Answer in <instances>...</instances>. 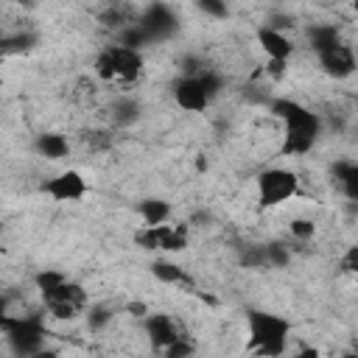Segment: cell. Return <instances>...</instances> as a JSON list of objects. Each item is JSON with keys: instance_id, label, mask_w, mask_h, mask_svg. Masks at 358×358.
I'll list each match as a JSON object with an SVG mask.
<instances>
[{"instance_id": "6da1fadb", "label": "cell", "mask_w": 358, "mask_h": 358, "mask_svg": "<svg viewBox=\"0 0 358 358\" xmlns=\"http://www.w3.org/2000/svg\"><path fill=\"white\" fill-rule=\"evenodd\" d=\"M268 112L280 120V154L282 157H305L313 151L319 134H322V117L302 106L294 98H274L268 103Z\"/></svg>"}, {"instance_id": "7a4b0ae2", "label": "cell", "mask_w": 358, "mask_h": 358, "mask_svg": "<svg viewBox=\"0 0 358 358\" xmlns=\"http://www.w3.org/2000/svg\"><path fill=\"white\" fill-rule=\"evenodd\" d=\"M34 282H36V291L42 296L45 313L50 319L70 322V319H76L87 310V291L76 280H70L64 271L45 268L34 277Z\"/></svg>"}, {"instance_id": "3957f363", "label": "cell", "mask_w": 358, "mask_h": 358, "mask_svg": "<svg viewBox=\"0 0 358 358\" xmlns=\"http://www.w3.org/2000/svg\"><path fill=\"white\" fill-rule=\"evenodd\" d=\"M143 50L137 48H126L120 42H112V45H103L92 62L95 67V76L112 87H120V90H129L131 84H137V78L143 76Z\"/></svg>"}, {"instance_id": "277c9868", "label": "cell", "mask_w": 358, "mask_h": 358, "mask_svg": "<svg viewBox=\"0 0 358 358\" xmlns=\"http://www.w3.org/2000/svg\"><path fill=\"white\" fill-rule=\"evenodd\" d=\"M246 330H249V350L257 355H285L288 338H291V322L271 310H249L246 313Z\"/></svg>"}, {"instance_id": "5b68a950", "label": "cell", "mask_w": 358, "mask_h": 358, "mask_svg": "<svg viewBox=\"0 0 358 358\" xmlns=\"http://www.w3.org/2000/svg\"><path fill=\"white\" fill-rule=\"evenodd\" d=\"M0 333L6 336L11 352H17V355H39L50 336L42 313H11V310H8Z\"/></svg>"}, {"instance_id": "8992f818", "label": "cell", "mask_w": 358, "mask_h": 358, "mask_svg": "<svg viewBox=\"0 0 358 358\" xmlns=\"http://www.w3.org/2000/svg\"><path fill=\"white\" fill-rule=\"evenodd\" d=\"M218 92H221V76L204 67L199 73H182L173 81V101L185 112H204Z\"/></svg>"}, {"instance_id": "52a82bcc", "label": "cell", "mask_w": 358, "mask_h": 358, "mask_svg": "<svg viewBox=\"0 0 358 358\" xmlns=\"http://www.w3.org/2000/svg\"><path fill=\"white\" fill-rule=\"evenodd\" d=\"M187 241H190V232H187V224H143L137 232H134V243L145 252H165V255H176V252H185L187 249Z\"/></svg>"}, {"instance_id": "ba28073f", "label": "cell", "mask_w": 358, "mask_h": 358, "mask_svg": "<svg viewBox=\"0 0 358 358\" xmlns=\"http://www.w3.org/2000/svg\"><path fill=\"white\" fill-rule=\"evenodd\" d=\"M299 193V176L288 168H266L257 173L260 207H280Z\"/></svg>"}, {"instance_id": "9c48e42d", "label": "cell", "mask_w": 358, "mask_h": 358, "mask_svg": "<svg viewBox=\"0 0 358 358\" xmlns=\"http://www.w3.org/2000/svg\"><path fill=\"white\" fill-rule=\"evenodd\" d=\"M143 330H145V338H148L151 350L154 352H162V355H165V350L173 341H179L182 336H187L179 319H173L171 313H159V310L143 316Z\"/></svg>"}, {"instance_id": "30bf717a", "label": "cell", "mask_w": 358, "mask_h": 358, "mask_svg": "<svg viewBox=\"0 0 358 358\" xmlns=\"http://www.w3.org/2000/svg\"><path fill=\"white\" fill-rule=\"evenodd\" d=\"M42 193L59 204H73L87 196V179L70 168V171H62V173L50 176L48 182H42Z\"/></svg>"}, {"instance_id": "8fae6325", "label": "cell", "mask_w": 358, "mask_h": 358, "mask_svg": "<svg viewBox=\"0 0 358 358\" xmlns=\"http://www.w3.org/2000/svg\"><path fill=\"white\" fill-rule=\"evenodd\" d=\"M313 53L319 59V67L330 78H350L355 73V53H352V48L344 39H338L333 45H324V48H319Z\"/></svg>"}, {"instance_id": "7c38bea8", "label": "cell", "mask_w": 358, "mask_h": 358, "mask_svg": "<svg viewBox=\"0 0 358 358\" xmlns=\"http://www.w3.org/2000/svg\"><path fill=\"white\" fill-rule=\"evenodd\" d=\"M134 22L145 31V36H148V42H159V39H168L176 28H179V22H176V14L165 6V3H151L143 14H137L134 17Z\"/></svg>"}, {"instance_id": "4fadbf2b", "label": "cell", "mask_w": 358, "mask_h": 358, "mask_svg": "<svg viewBox=\"0 0 358 358\" xmlns=\"http://www.w3.org/2000/svg\"><path fill=\"white\" fill-rule=\"evenodd\" d=\"M255 36H257L260 50H263L268 59H274V62H288V59L294 56V42L285 36V31H277V28H271V25H260V28L255 31Z\"/></svg>"}, {"instance_id": "5bb4252c", "label": "cell", "mask_w": 358, "mask_h": 358, "mask_svg": "<svg viewBox=\"0 0 358 358\" xmlns=\"http://www.w3.org/2000/svg\"><path fill=\"white\" fill-rule=\"evenodd\" d=\"M151 274H154L159 282L173 285V288H182V291H193V288H196V280H193L179 263L165 260V257H159V260L151 263Z\"/></svg>"}, {"instance_id": "9a60e30c", "label": "cell", "mask_w": 358, "mask_h": 358, "mask_svg": "<svg viewBox=\"0 0 358 358\" xmlns=\"http://www.w3.org/2000/svg\"><path fill=\"white\" fill-rule=\"evenodd\" d=\"M34 148H36V154L45 157V159H64V157L70 154L67 137H64V134H56V131L39 134V137L34 140Z\"/></svg>"}, {"instance_id": "2e32d148", "label": "cell", "mask_w": 358, "mask_h": 358, "mask_svg": "<svg viewBox=\"0 0 358 358\" xmlns=\"http://www.w3.org/2000/svg\"><path fill=\"white\" fill-rule=\"evenodd\" d=\"M333 179H336V185L341 187V193L350 201L358 199V165L352 159H338L333 165Z\"/></svg>"}, {"instance_id": "e0dca14e", "label": "cell", "mask_w": 358, "mask_h": 358, "mask_svg": "<svg viewBox=\"0 0 358 358\" xmlns=\"http://www.w3.org/2000/svg\"><path fill=\"white\" fill-rule=\"evenodd\" d=\"M137 215L143 218V224H162L171 218V204L165 199H143L137 204Z\"/></svg>"}, {"instance_id": "ac0fdd59", "label": "cell", "mask_w": 358, "mask_h": 358, "mask_svg": "<svg viewBox=\"0 0 358 358\" xmlns=\"http://www.w3.org/2000/svg\"><path fill=\"white\" fill-rule=\"evenodd\" d=\"M109 112H112V123L129 126V123H134L140 117V103L134 98H129V95H120V98H115Z\"/></svg>"}, {"instance_id": "d6986e66", "label": "cell", "mask_w": 358, "mask_h": 358, "mask_svg": "<svg viewBox=\"0 0 358 358\" xmlns=\"http://www.w3.org/2000/svg\"><path fill=\"white\" fill-rule=\"evenodd\" d=\"M266 249V266L271 268H282L285 263H288V257H291V252H288V246L285 243H266L263 246Z\"/></svg>"}, {"instance_id": "ffe728a7", "label": "cell", "mask_w": 358, "mask_h": 358, "mask_svg": "<svg viewBox=\"0 0 358 358\" xmlns=\"http://www.w3.org/2000/svg\"><path fill=\"white\" fill-rule=\"evenodd\" d=\"M112 316H115V310H112L109 305H92L90 313H87V324H90L92 330H103V327L112 322Z\"/></svg>"}, {"instance_id": "44dd1931", "label": "cell", "mask_w": 358, "mask_h": 358, "mask_svg": "<svg viewBox=\"0 0 358 358\" xmlns=\"http://www.w3.org/2000/svg\"><path fill=\"white\" fill-rule=\"evenodd\" d=\"M196 6H199V11H204V14L213 17V20H227V17H229L227 0H196Z\"/></svg>"}, {"instance_id": "7402d4cb", "label": "cell", "mask_w": 358, "mask_h": 358, "mask_svg": "<svg viewBox=\"0 0 358 358\" xmlns=\"http://www.w3.org/2000/svg\"><path fill=\"white\" fill-rule=\"evenodd\" d=\"M313 232H316L313 221H308V218H294V221H291V238H296V241H310Z\"/></svg>"}, {"instance_id": "603a6c76", "label": "cell", "mask_w": 358, "mask_h": 358, "mask_svg": "<svg viewBox=\"0 0 358 358\" xmlns=\"http://www.w3.org/2000/svg\"><path fill=\"white\" fill-rule=\"evenodd\" d=\"M193 352H196V344L190 341V336H182L179 341H173V344L165 350L168 358H185V355H193Z\"/></svg>"}, {"instance_id": "cb8c5ba5", "label": "cell", "mask_w": 358, "mask_h": 358, "mask_svg": "<svg viewBox=\"0 0 358 358\" xmlns=\"http://www.w3.org/2000/svg\"><path fill=\"white\" fill-rule=\"evenodd\" d=\"M338 271H341V274H355V271H358V246H350V249L338 257Z\"/></svg>"}, {"instance_id": "d4e9b609", "label": "cell", "mask_w": 358, "mask_h": 358, "mask_svg": "<svg viewBox=\"0 0 358 358\" xmlns=\"http://www.w3.org/2000/svg\"><path fill=\"white\" fill-rule=\"evenodd\" d=\"M126 310H129L131 316H140V319H143V316L148 313V308H145L143 302H129V305H126Z\"/></svg>"}, {"instance_id": "484cf974", "label": "cell", "mask_w": 358, "mask_h": 358, "mask_svg": "<svg viewBox=\"0 0 358 358\" xmlns=\"http://www.w3.org/2000/svg\"><path fill=\"white\" fill-rule=\"evenodd\" d=\"M6 316H8V302H6V296H3V291H0V330H3Z\"/></svg>"}, {"instance_id": "4316f807", "label": "cell", "mask_w": 358, "mask_h": 358, "mask_svg": "<svg viewBox=\"0 0 358 358\" xmlns=\"http://www.w3.org/2000/svg\"><path fill=\"white\" fill-rule=\"evenodd\" d=\"M0 59H6V34L0 31Z\"/></svg>"}, {"instance_id": "83f0119b", "label": "cell", "mask_w": 358, "mask_h": 358, "mask_svg": "<svg viewBox=\"0 0 358 358\" xmlns=\"http://www.w3.org/2000/svg\"><path fill=\"white\" fill-rule=\"evenodd\" d=\"M0 232H3V224H0Z\"/></svg>"}]
</instances>
